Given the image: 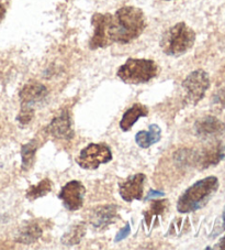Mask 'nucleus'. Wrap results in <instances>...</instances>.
<instances>
[{
  "mask_svg": "<svg viewBox=\"0 0 225 250\" xmlns=\"http://www.w3.org/2000/svg\"><path fill=\"white\" fill-rule=\"evenodd\" d=\"M147 25L143 11L135 7H123L112 16L110 38L112 43H129L135 40Z\"/></svg>",
  "mask_w": 225,
  "mask_h": 250,
  "instance_id": "nucleus-1",
  "label": "nucleus"
},
{
  "mask_svg": "<svg viewBox=\"0 0 225 250\" xmlns=\"http://www.w3.org/2000/svg\"><path fill=\"white\" fill-rule=\"evenodd\" d=\"M219 180L216 176H207L194 183L184 192L177 203V209L180 213H191L209 203L219 188Z\"/></svg>",
  "mask_w": 225,
  "mask_h": 250,
  "instance_id": "nucleus-2",
  "label": "nucleus"
},
{
  "mask_svg": "<svg viewBox=\"0 0 225 250\" xmlns=\"http://www.w3.org/2000/svg\"><path fill=\"white\" fill-rule=\"evenodd\" d=\"M196 41V33L185 22L172 25L164 33L161 46L164 53L171 57H179L191 49Z\"/></svg>",
  "mask_w": 225,
  "mask_h": 250,
  "instance_id": "nucleus-3",
  "label": "nucleus"
},
{
  "mask_svg": "<svg viewBox=\"0 0 225 250\" xmlns=\"http://www.w3.org/2000/svg\"><path fill=\"white\" fill-rule=\"evenodd\" d=\"M159 68L153 60L129 59L118 71V77L131 85L144 84L158 75Z\"/></svg>",
  "mask_w": 225,
  "mask_h": 250,
  "instance_id": "nucleus-4",
  "label": "nucleus"
},
{
  "mask_svg": "<svg viewBox=\"0 0 225 250\" xmlns=\"http://www.w3.org/2000/svg\"><path fill=\"white\" fill-rule=\"evenodd\" d=\"M183 87L186 90V103L197 105L210 87L209 74L203 70L193 71L183 82Z\"/></svg>",
  "mask_w": 225,
  "mask_h": 250,
  "instance_id": "nucleus-5",
  "label": "nucleus"
},
{
  "mask_svg": "<svg viewBox=\"0 0 225 250\" xmlns=\"http://www.w3.org/2000/svg\"><path fill=\"white\" fill-rule=\"evenodd\" d=\"M112 160V152L109 146L105 144H90L79 153L76 159L80 167L86 170H94L102 165Z\"/></svg>",
  "mask_w": 225,
  "mask_h": 250,
  "instance_id": "nucleus-6",
  "label": "nucleus"
},
{
  "mask_svg": "<svg viewBox=\"0 0 225 250\" xmlns=\"http://www.w3.org/2000/svg\"><path fill=\"white\" fill-rule=\"evenodd\" d=\"M112 15L96 14L93 17V24L94 28V36L89 42V46L92 50H97L100 47H107L111 44L110 38V25H111Z\"/></svg>",
  "mask_w": 225,
  "mask_h": 250,
  "instance_id": "nucleus-7",
  "label": "nucleus"
},
{
  "mask_svg": "<svg viewBox=\"0 0 225 250\" xmlns=\"http://www.w3.org/2000/svg\"><path fill=\"white\" fill-rule=\"evenodd\" d=\"M86 188L79 181H71L64 185L58 194V198L63 202L65 208L71 212L81 208L84 204Z\"/></svg>",
  "mask_w": 225,
  "mask_h": 250,
  "instance_id": "nucleus-8",
  "label": "nucleus"
},
{
  "mask_svg": "<svg viewBox=\"0 0 225 250\" xmlns=\"http://www.w3.org/2000/svg\"><path fill=\"white\" fill-rule=\"evenodd\" d=\"M145 180V174L137 173L120 182V195L123 198V201H140L144 193Z\"/></svg>",
  "mask_w": 225,
  "mask_h": 250,
  "instance_id": "nucleus-9",
  "label": "nucleus"
},
{
  "mask_svg": "<svg viewBox=\"0 0 225 250\" xmlns=\"http://www.w3.org/2000/svg\"><path fill=\"white\" fill-rule=\"evenodd\" d=\"M194 130L199 137L205 138V139L216 138L225 132V125L213 116H206V117L197 120L194 125Z\"/></svg>",
  "mask_w": 225,
  "mask_h": 250,
  "instance_id": "nucleus-10",
  "label": "nucleus"
},
{
  "mask_svg": "<svg viewBox=\"0 0 225 250\" xmlns=\"http://www.w3.org/2000/svg\"><path fill=\"white\" fill-rule=\"evenodd\" d=\"M49 131L52 136L57 138V139H72L74 132L69 115L67 113H62L53 119V122L49 126Z\"/></svg>",
  "mask_w": 225,
  "mask_h": 250,
  "instance_id": "nucleus-11",
  "label": "nucleus"
},
{
  "mask_svg": "<svg viewBox=\"0 0 225 250\" xmlns=\"http://www.w3.org/2000/svg\"><path fill=\"white\" fill-rule=\"evenodd\" d=\"M116 219V208L114 205H105L94 209L90 218L93 225L97 228L107 227Z\"/></svg>",
  "mask_w": 225,
  "mask_h": 250,
  "instance_id": "nucleus-12",
  "label": "nucleus"
},
{
  "mask_svg": "<svg viewBox=\"0 0 225 250\" xmlns=\"http://www.w3.org/2000/svg\"><path fill=\"white\" fill-rule=\"evenodd\" d=\"M149 115V108L142 104H134L125 111L120 122V128L122 131H129L134 124L141 117Z\"/></svg>",
  "mask_w": 225,
  "mask_h": 250,
  "instance_id": "nucleus-13",
  "label": "nucleus"
},
{
  "mask_svg": "<svg viewBox=\"0 0 225 250\" xmlns=\"http://www.w3.org/2000/svg\"><path fill=\"white\" fill-rule=\"evenodd\" d=\"M47 94V89L44 85L38 83H31L25 85L20 92V99L22 105H31L44 98Z\"/></svg>",
  "mask_w": 225,
  "mask_h": 250,
  "instance_id": "nucleus-14",
  "label": "nucleus"
},
{
  "mask_svg": "<svg viewBox=\"0 0 225 250\" xmlns=\"http://www.w3.org/2000/svg\"><path fill=\"white\" fill-rule=\"evenodd\" d=\"M162 137V130L157 125H150L149 130H142L138 131L135 136V141L138 146L143 149L150 148V146L156 144L161 140Z\"/></svg>",
  "mask_w": 225,
  "mask_h": 250,
  "instance_id": "nucleus-15",
  "label": "nucleus"
},
{
  "mask_svg": "<svg viewBox=\"0 0 225 250\" xmlns=\"http://www.w3.org/2000/svg\"><path fill=\"white\" fill-rule=\"evenodd\" d=\"M42 228L36 222H29L23 227L20 228L18 240L19 243L24 245H30L37 241L42 235Z\"/></svg>",
  "mask_w": 225,
  "mask_h": 250,
  "instance_id": "nucleus-16",
  "label": "nucleus"
},
{
  "mask_svg": "<svg viewBox=\"0 0 225 250\" xmlns=\"http://www.w3.org/2000/svg\"><path fill=\"white\" fill-rule=\"evenodd\" d=\"M225 156V149H223L221 146H213L206 151L202 156L199 158V162L203 167L214 166L219 163Z\"/></svg>",
  "mask_w": 225,
  "mask_h": 250,
  "instance_id": "nucleus-17",
  "label": "nucleus"
},
{
  "mask_svg": "<svg viewBox=\"0 0 225 250\" xmlns=\"http://www.w3.org/2000/svg\"><path fill=\"white\" fill-rule=\"evenodd\" d=\"M52 191V182L49 179L42 180L41 182H38L37 185H32L30 187L27 191V196L28 200L30 201H36L37 198H40L42 196H45L47 193Z\"/></svg>",
  "mask_w": 225,
  "mask_h": 250,
  "instance_id": "nucleus-18",
  "label": "nucleus"
},
{
  "mask_svg": "<svg viewBox=\"0 0 225 250\" xmlns=\"http://www.w3.org/2000/svg\"><path fill=\"white\" fill-rule=\"evenodd\" d=\"M86 234V227L84 224L73 226L66 234L62 237V244L65 246H74L79 244V241Z\"/></svg>",
  "mask_w": 225,
  "mask_h": 250,
  "instance_id": "nucleus-19",
  "label": "nucleus"
},
{
  "mask_svg": "<svg viewBox=\"0 0 225 250\" xmlns=\"http://www.w3.org/2000/svg\"><path fill=\"white\" fill-rule=\"evenodd\" d=\"M38 149V145L36 141H30L29 144L22 146L21 149V157H22V170L27 171L32 167Z\"/></svg>",
  "mask_w": 225,
  "mask_h": 250,
  "instance_id": "nucleus-20",
  "label": "nucleus"
},
{
  "mask_svg": "<svg viewBox=\"0 0 225 250\" xmlns=\"http://www.w3.org/2000/svg\"><path fill=\"white\" fill-rule=\"evenodd\" d=\"M168 206V202L167 201H154L152 205H150V208L149 209V212H147V216H146V221L149 222L150 217H154L156 216V215H161L163 214L164 210L167 208Z\"/></svg>",
  "mask_w": 225,
  "mask_h": 250,
  "instance_id": "nucleus-21",
  "label": "nucleus"
},
{
  "mask_svg": "<svg viewBox=\"0 0 225 250\" xmlns=\"http://www.w3.org/2000/svg\"><path fill=\"white\" fill-rule=\"evenodd\" d=\"M33 115L34 113L31 106L22 105V109H21L20 114L18 115V117H17V120H18L21 125H27L31 122V119L33 118Z\"/></svg>",
  "mask_w": 225,
  "mask_h": 250,
  "instance_id": "nucleus-22",
  "label": "nucleus"
},
{
  "mask_svg": "<svg viewBox=\"0 0 225 250\" xmlns=\"http://www.w3.org/2000/svg\"><path fill=\"white\" fill-rule=\"evenodd\" d=\"M129 234H130V224H128L127 226L122 228V229L118 232V235H116V237H115V241L118 243V241L124 239L125 237L129 236Z\"/></svg>",
  "mask_w": 225,
  "mask_h": 250,
  "instance_id": "nucleus-23",
  "label": "nucleus"
},
{
  "mask_svg": "<svg viewBox=\"0 0 225 250\" xmlns=\"http://www.w3.org/2000/svg\"><path fill=\"white\" fill-rule=\"evenodd\" d=\"M221 218H222V223H221V225H220V229H218V231H216L215 236H216V235H220L221 232L225 230V208H224V210H223L222 217H221Z\"/></svg>",
  "mask_w": 225,
  "mask_h": 250,
  "instance_id": "nucleus-24",
  "label": "nucleus"
},
{
  "mask_svg": "<svg viewBox=\"0 0 225 250\" xmlns=\"http://www.w3.org/2000/svg\"><path fill=\"white\" fill-rule=\"evenodd\" d=\"M165 194L163 192H156V191H150L149 193V196L146 197V200H150V198H153V197H157V196H164Z\"/></svg>",
  "mask_w": 225,
  "mask_h": 250,
  "instance_id": "nucleus-25",
  "label": "nucleus"
},
{
  "mask_svg": "<svg viewBox=\"0 0 225 250\" xmlns=\"http://www.w3.org/2000/svg\"><path fill=\"white\" fill-rule=\"evenodd\" d=\"M5 16H6V8L2 3H0V22H1L3 18H5Z\"/></svg>",
  "mask_w": 225,
  "mask_h": 250,
  "instance_id": "nucleus-26",
  "label": "nucleus"
},
{
  "mask_svg": "<svg viewBox=\"0 0 225 250\" xmlns=\"http://www.w3.org/2000/svg\"><path fill=\"white\" fill-rule=\"evenodd\" d=\"M218 248H222V249H225V236L222 238V240L220 241V244L218 246Z\"/></svg>",
  "mask_w": 225,
  "mask_h": 250,
  "instance_id": "nucleus-27",
  "label": "nucleus"
},
{
  "mask_svg": "<svg viewBox=\"0 0 225 250\" xmlns=\"http://www.w3.org/2000/svg\"><path fill=\"white\" fill-rule=\"evenodd\" d=\"M167 1H169V0H167Z\"/></svg>",
  "mask_w": 225,
  "mask_h": 250,
  "instance_id": "nucleus-28",
  "label": "nucleus"
}]
</instances>
